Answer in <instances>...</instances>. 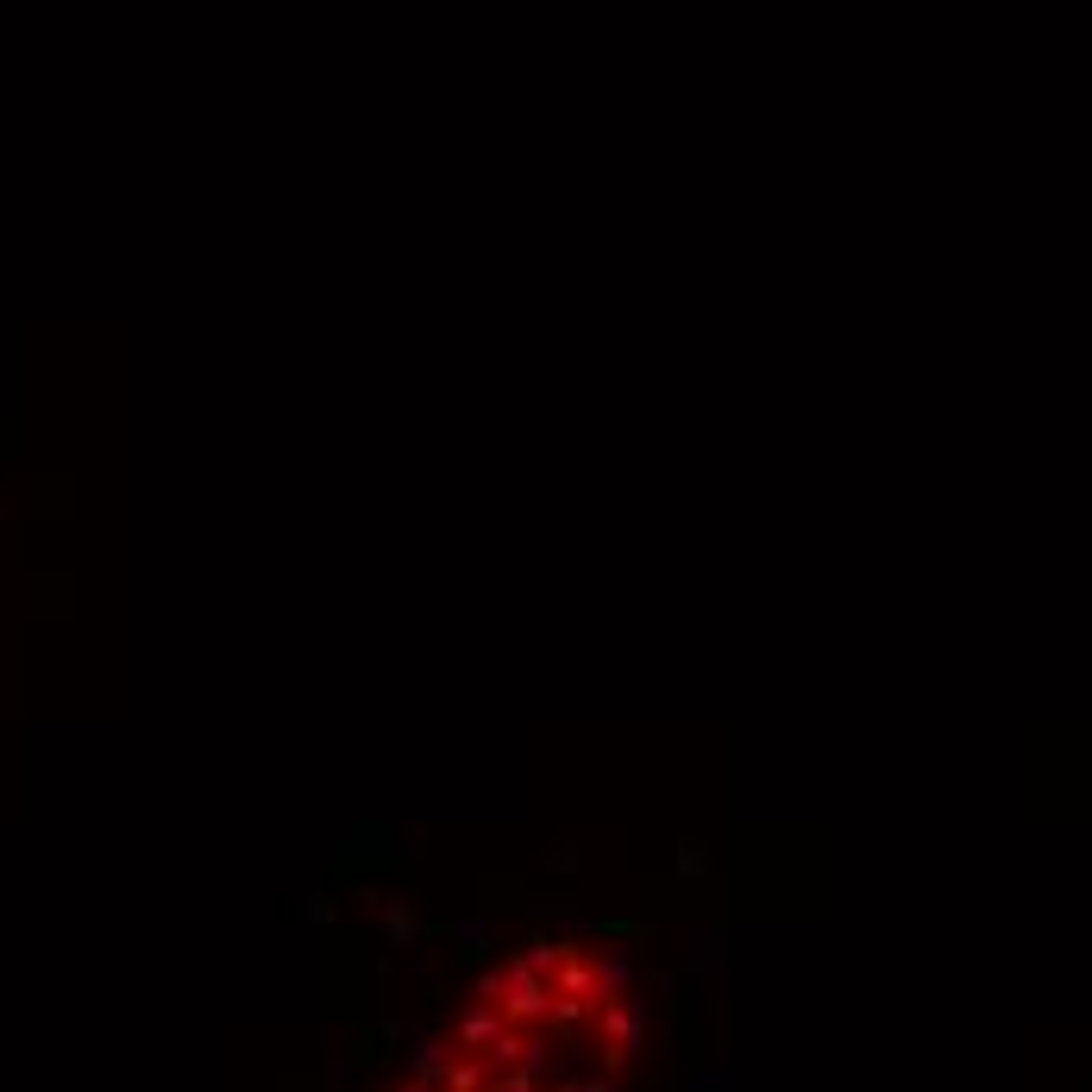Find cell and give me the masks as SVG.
<instances>
[{
	"label": "cell",
	"mask_w": 1092,
	"mask_h": 1092,
	"mask_svg": "<svg viewBox=\"0 0 1092 1092\" xmlns=\"http://www.w3.org/2000/svg\"><path fill=\"white\" fill-rule=\"evenodd\" d=\"M628 992L584 942L522 955L402 1092H609Z\"/></svg>",
	"instance_id": "6da1fadb"
}]
</instances>
